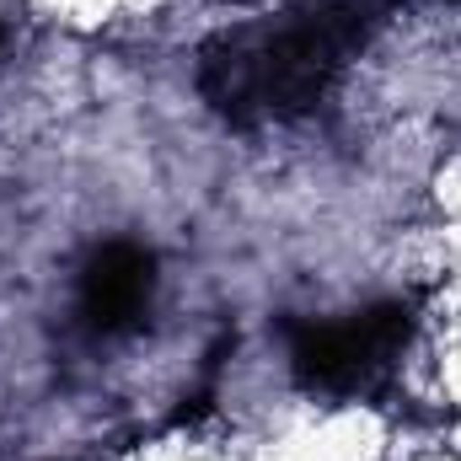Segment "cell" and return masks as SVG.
Returning <instances> with one entry per match:
<instances>
[{
	"instance_id": "obj_2",
	"label": "cell",
	"mask_w": 461,
	"mask_h": 461,
	"mask_svg": "<svg viewBox=\"0 0 461 461\" xmlns=\"http://www.w3.org/2000/svg\"><path fill=\"white\" fill-rule=\"evenodd\" d=\"M290 375L295 386L317 397H370L397 370L402 348L413 344V306L408 301H375L348 317H306L285 322Z\"/></svg>"
},
{
	"instance_id": "obj_3",
	"label": "cell",
	"mask_w": 461,
	"mask_h": 461,
	"mask_svg": "<svg viewBox=\"0 0 461 461\" xmlns=\"http://www.w3.org/2000/svg\"><path fill=\"white\" fill-rule=\"evenodd\" d=\"M156 295V258L140 241H108L81 268V322L97 339L134 333Z\"/></svg>"
},
{
	"instance_id": "obj_1",
	"label": "cell",
	"mask_w": 461,
	"mask_h": 461,
	"mask_svg": "<svg viewBox=\"0 0 461 461\" xmlns=\"http://www.w3.org/2000/svg\"><path fill=\"white\" fill-rule=\"evenodd\" d=\"M392 0H290L263 22H236L199 49L194 86L236 129L312 113L348 59L386 22Z\"/></svg>"
}]
</instances>
